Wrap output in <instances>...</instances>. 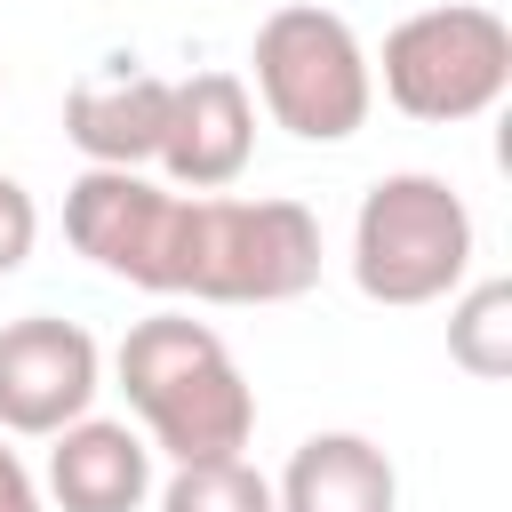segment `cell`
Instances as JSON below:
<instances>
[{"label":"cell","mask_w":512,"mask_h":512,"mask_svg":"<svg viewBox=\"0 0 512 512\" xmlns=\"http://www.w3.org/2000/svg\"><path fill=\"white\" fill-rule=\"evenodd\" d=\"M176 208H184V192L152 184L144 168H80L64 184V240L96 272H112V280H128L144 296H168Z\"/></svg>","instance_id":"obj_6"},{"label":"cell","mask_w":512,"mask_h":512,"mask_svg":"<svg viewBox=\"0 0 512 512\" xmlns=\"http://www.w3.org/2000/svg\"><path fill=\"white\" fill-rule=\"evenodd\" d=\"M448 360L480 384L512 376V280H472L448 296Z\"/></svg>","instance_id":"obj_12"},{"label":"cell","mask_w":512,"mask_h":512,"mask_svg":"<svg viewBox=\"0 0 512 512\" xmlns=\"http://www.w3.org/2000/svg\"><path fill=\"white\" fill-rule=\"evenodd\" d=\"M0 512H40V480L24 472V456L8 448V432H0Z\"/></svg>","instance_id":"obj_15"},{"label":"cell","mask_w":512,"mask_h":512,"mask_svg":"<svg viewBox=\"0 0 512 512\" xmlns=\"http://www.w3.org/2000/svg\"><path fill=\"white\" fill-rule=\"evenodd\" d=\"M96 392H104V352L80 320L56 312L0 320V432L56 440L96 408Z\"/></svg>","instance_id":"obj_7"},{"label":"cell","mask_w":512,"mask_h":512,"mask_svg":"<svg viewBox=\"0 0 512 512\" xmlns=\"http://www.w3.org/2000/svg\"><path fill=\"white\" fill-rule=\"evenodd\" d=\"M272 504L280 512H400V472L368 432H312L272 480Z\"/></svg>","instance_id":"obj_11"},{"label":"cell","mask_w":512,"mask_h":512,"mask_svg":"<svg viewBox=\"0 0 512 512\" xmlns=\"http://www.w3.org/2000/svg\"><path fill=\"white\" fill-rule=\"evenodd\" d=\"M160 512H280L272 480L248 456H208V464H176L160 488Z\"/></svg>","instance_id":"obj_13"},{"label":"cell","mask_w":512,"mask_h":512,"mask_svg":"<svg viewBox=\"0 0 512 512\" xmlns=\"http://www.w3.org/2000/svg\"><path fill=\"white\" fill-rule=\"evenodd\" d=\"M176 80L144 72L136 56H104L64 88V136L88 152V168H144L160 152Z\"/></svg>","instance_id":"obj_9"},{"label":"cell","mask_w":512,"mask_h":512,"mask_svg":"<svg viewBox=\"0 0 512 512\" xmlns=\"http://www.w3.org/2000/svg\"><path fill=\"white\" fill-rule=\"evenodd\" d=\"M368 80H384V104L408 120H432V128L480 120L512 88V24L480 0L416 8L384 32V56L368 64Z\"/></svg>","instance_id":"obj_4"},{"label":"cell","mask_w":512,"mask_h":512,"mask_svg":"<svg viewBox=\"0 0 512 512\" xmlns=\"http://www.w3.org/2000/svg\"><path fill=\"white\" fill-rule=\"evenodd\" d=\"M320 280V216L304 200H232L184 192L168 296L192 304H296Z\"/></svg>","instance_id":"obj_2"},{"label":"cell","mask_w":512,"mask_h":512,"mask_svg":"<svg viewBox=\"0 0 512 512\" xmlns=\"http://www.w3.org/2000/svg\"><path fill=\"white\" fill-rule=\"evenodd\" d=\"M48 496L64 512H144L152 496V440L112 416H80L48 440Z\"/></svg>","instance_id":"obj_10"},{"label":"cell","mask_w":512,"mask_h":512,"mask_svg":"<svg viewBox=\"0 0 512 512\" xmlns=\"http://www.w3.org/2000/svg\"><path fill=\"white\" fill-rule=\"evenodd\" d=\"M256 96L272 112V128H288L296 144H344L368 128L376 80H368V48L360 32L320 8V0H288L256 24Z\"/></svg>","instance_id":"obj_5"},{"label":"cell","mask_w":512,"mask_h":512,"mask_svg":"<svg viewBox=\"0 0 512 512\" xmlns=\"http://www.w3.org/2000/svg\"><path fill=\"white\" fill-rule=\"evenodd\" d=\"M112 376L136 408V432L168 456V464H208V456H240L256 432V392L232 360V344L192 320V312H152L120 336Z\"/></svg>","instance_id":"obj_1"},{"label":"cell","mask_w":512,"mask_h":512,"mask_svg":"<svg viewBox=\"0 0 512 512\" xmlns=\"http://www.w3.org/2000/svg\"><path fill=\"white\" fill-rule=\"evenodd\" d=\"M248 152H256V96H248V80L240 72L176 80L168 128H160V152H152L160 176L176 192H224V184H240Z\"/></svg>","instance_id":"obj_8"},{"label":"cell","mask_w":512,"mask_h":512,"mask_svg":"<svg viewBox=\"0 0 512 512\" xmlns=\"http://www.w3.org/2000/svg\"><path fill=\"white\" fill-rule=\"evenodd\" d=\"M472 280V208L432 168H392L352 216V288L368 304H440Z\"/></svg>","instance_id":"obj_3"},{"label":"cell","mask_w":512,"mask_h":512,"mask_svg":"<svg viewBox=\"0 0 512 512\" xmlns=\"http://www.w3.org/2000/svg\"><path fill=\"white\" fill-rule=\"evenodd\" d=\"M32 248H40V200H32L16 176H0V280L24 272Z\"/></svg>","instance_id":"obj_14"}]
</instances>
